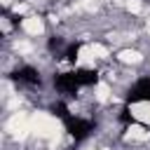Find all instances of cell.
<instances>
[{
	"mask_svg": "<svg viewBox=\"0 0 150 150\" xmlns=\"http://www.w3.org/2000/svg\"><path fill=\"white\" fill-rule=\"evenodd\" d=\"M63 127H66V131H68L75 141H84V138L94 131V124H91L89 120L77 117V115H73V112L63 117Z\"/></svg>",
	"mask_w": 150,
	"mask_h": 150,
	"instance_id": "obj_1",
	"label": "cell"
},
{
	"mask_svg": "<svg viewBox=\"0 0 150 150\" xmlns=\"http://www.w3.org/2000/svg\"><path fill=\"white\" fill-rule=\"evenodd\" d=\"M54 87L61 91V94H75L77 89H82V80L77 75V68L70 70V73H59L54 75Z\"/></svg>",
	"mask_w": 150,
	"mask_h": 150,
	"instance_id": "obj_2",
	"label": "cell"
},
{
	"mask_svg": "<svg viewBox=\"0 0 150 150\" xmlns=\"http://www.w3.org/2000/svg\"><path fill=\"white\" fill-rule=\"evenodd\" d=\"M143 101H150V77H138L127 91V103H143Z\"/></svg>",
	"mask_w": 150,
	"mask_h": 150,
	"instance_id": "obj_3",
	"label": "cell"
},
{
	"mask_svg": "<svg viewBox=\"0 0 150 150\" xmlns=\"http://www.w3.org/2000/svg\"><path fill=\"white\" fill-rule=\"evenodd\" d=\"M16 82H23V84H40V73L33 68V66H21L14 70L12 75Z\"/></svg>",
	"mask_w": 150,
	"mask_h": 150,
	"instance_id": "obj_4",
	"label": "cell"
},
{
	"mask_svg": "<svg viewBox=\"0 0 150 150\" xmlns=\"http://www.w3.org/2000/svg\"><path fill=\"white\" fill-rule=\"evenodd\" d=\"M80 47H82V42H73V45H68V49L63 52V59H66V61H70V63H75Z\"/></svg>",
	"mask_w": 150,
	"mask_h": 150,
	"instance_id": "obj_5",
	"label": "cell"
},
{
	"mask_svg": "<svg viewBox=\"0 0 150 150\" xmlns=\"http://www.w3.org/2000/svg\"><path fill=\"white\" fill-rule=\"evenodd\" d=\"M120 120H122V122H127V124H134V122H136V120H134V115H129V110H122Z\"/></svg>",
	"mask_w": 150,
	"mask_h": 150,
	"instance_id": "obj_6",
	"label": "cell"
}]
</instances>
